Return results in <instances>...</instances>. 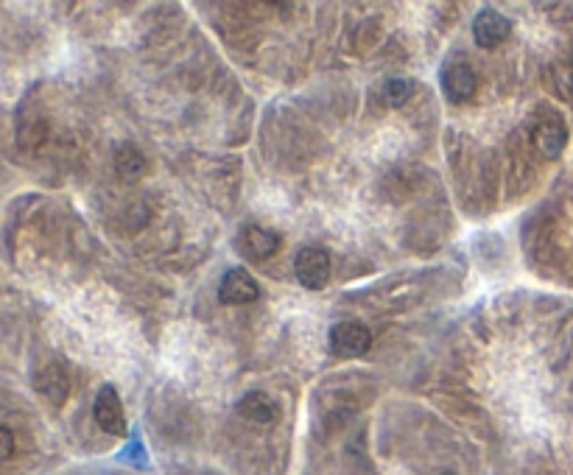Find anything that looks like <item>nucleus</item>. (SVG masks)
<instances>
[{
  "instance_id": "423d86ee",
  "label": "nucleus",
  "mask_w": 573,
  "mask_h": 475,
  "mask_svg": "<svg viewBox=\"0 0 573 475\" xmlns=\"http://www.w3.org/2000/svg\"><path fill=\"white\" fill-rule=\"evenodd\" d=\"M478 79L476 70L464 62H456L451 68L442 70V95L451 101V104H467L473 95H476Z\"/></svg>"
},
{
  "instance_id": "9d476101",
  "label": "nucleus",
  "mask_w": 573,
  "mask_h": 475,
  "mask_svg": "<svg viewBox=\"0 0 573 475\" xmlns=\"http://www.w3.org/2000/svg\"><path fill=\"white\" fill-rule=\"evenodd\" d=\"M34 389H37V394H40L42 400H48L51 406H62L70 394L68 372L62 367H56V364H51V367H45L42 372H37Z\"/></svg>"
},
{
  "instance_id": "dca6fc26",
  "label": "nucleus",
  "mask_w": 573,
  "mask_h": 475,
  "mask_svg": "<svg viewBox=\"0 0 573 475\" xmlns=\"http://www.w3.org/2000/svg\"><path fill=\"white\" fill-rule=\"evenodd\" d=\"M442 475H456V473H442Z\"/></svg>"
},
{
  "instance_id": "2eb2a0df",
  "label": "nucleus",
  "mask_w": 573,
  "mask_h": 475,
  "mask_svg": "<svg viewBox=\"0 0 573 475\" xmlns=\"http://www.w3.org/2000/svg\"><path fill=\"white\" fill-rule=\"evenodd\" d=\"M0 445H3V448H0V459H3V462H9L14 453V434L9 425H3V428H0Z\"/></svg>"
},
{
  "instance_id": "20e7f679",
  "label": "nucleus",
  "mask_w": 573,
  "mask_h": 475,
  "mask_svg": "<svg viewBox=\"0 0 573 475\" xmlns=\"http://www.w3.org/2000/svg\"><path fill=\"white\" fill-rule=\"evenodd\" d=\"M509 34H512V23L498 9H481L476 14V20H473V40L484 51L504 45L509 40Z\"/></svg>"
},
{
  "instance_id": "6e6552de",
  "label": "nucleus",
  "mask_w": 573,
  "mask_h": 475,
  "mask_svg": "<svg viewBox=\"0 0 573 475\" xmlns=\"http://www.w3.org/2000/svg\"><path fill=\"white\" fill-rule=\"evenodd\" d=\"M532 146L543 160H560L562 151L568 149V126L560 118L537 123L532 135Z\"/></svg>"
},
{
  "instance_id": "1a4fd4ad",
  "label": "nucleus",
  "mask_w": 573,
  "mask_h": 475,
  "mask_svg": "<svg viewBox=\"0 0 573 475\" xmlns=\"http://www.w3.org/2000/svg\"><path fill=\"white\" fill-rule=\"evenodd\" d=\"M235 411H238V417H244L246 422H255V425H274L280 420V403L266 392H246L235 403Z\"/></svg>"
},
{
  "instance_id": "9b49d317",
  "label": "nucleus",
  "mask_w": 573,
  "mask_h": 475,
  "mask_svg": "<svg viewBox=\"0 0 573 475\" xmlns=\"http://www.w3.org/2000/svg\"><path fill=\"white\" fill-rule=\"evenodd\" d=\"M115 171H118V177L123 182H137V179L143 177V171H146V157H143V151L132 146V143H123L115 149Z\"/></svg>"
},
{
  "instance_id": "f03ea898",
  "label": "nucleus",
  "mask_w": 573,
  "mask_h": 475,
  "mask_svg": "<svg viewBox=\"0 0 573 475\" xmlns=\"http://www.w3.org/2000/svg\"><path fill=\"white\" fill-rule=\"evenodd\" d=\"M280 246H283V238L274 230H263L258 224L244 227V230L238 232V238H235L238 255L252 260V263H263V260L274 258L280 252Z\"/></svg>"
},
{
  "instance_id": "4468645a",
  "label": "nucleus",
  "mask_w": 573,
  "mask_h": 475,
  "mask_svg": "<svg viewBox=\"0 0 573 475\" xmlns=\"http://www.w3.org/2000/svg\"><path fill=\"white\" fill-rule=\"evenodd\" d=\"M557 93H560L562 98H571L573 101V65L560 68V76H557Z\"/></svg>"
},
{
  "instance_id": "ddd939ff",
  "label": "nucleus",
  "mask_w": 573,
  "mask_h": 475,
  "mask_svg": "<svg viewBox=\"0 0 573 475\" xmlns=\"http://www.w3.org/2000/svg\"><path fill=\"white\" fill-rule=\"evenodd\" d=\"M121 462H129V464H137V467H149V459H146V450H143V442L140 439H132L129 442V448L123 450L121 453Z\"/></svg>"
},
{
  "instance_id": "f8f14e48",
  "label": "nucleus",
  "mask_w": 573,
  "mask_h": 475,
  "mask_svg": "<svg viewBox=\"0 0 573 475\" xmlns=\"http://www.w3.org/2000/svg\"><path fill=\"white\" fill-rule=\"evenodd\" d=\"M411 95H414L411 79H400V76H397V79H389V82H386V98H389L392 107H403Z\"/></svg>"
},
{
  "instance_id": "7ed1b4c3",
  "label": "nucleus",
  "mask_w": 573,
  "mask_h": 475,
  "mask_svg": "<svg viewBox=\"0 0 573 475\" xmlns=\"http://www.w3.org/2000/svg\"><path fill=\"white\" fill-rule=\"evenodd\" d=\"M330 353L339 358H358L372 347V333L361 322H339L328 333Z\"/></svg>"
},
{
  "instance_id": "0eeeda50",
  "label": "nucleus",
  "mask_w": 573,
  "mask_h": 475,
  "mask_svg": "<svg viewBox=\"0 0 573 475\" xmlns=\"http://www.w3.org/2000/svg\"><path fill=\"white\" fill-rule=\"evenodd\" d=\"M260 297V285L246 269H230L221 277L219 299L224 305H249Z\"/></svg>"
},
{
  "instance_id": "f257e3e1",
  "label": "nucleus",
  "mask_w": 573,
  "mask_h": 475,
  "mask_svg": "<svg viewBox=\"0 0 573 475\" xmlns=\"http://www.w3.org/2000/svg\"><path fill=\"white\" fill-rule=\"evenodd\" d=\"M294 274L308 291H322L330 280V255L322 246H305L294 258Z\"/></svg>"
},
{
  "instance_id": "39448f33",
  "label": "nucleus",
  "mask_w": 573,
  "mask_h": 475,
  "mask_svg": "<svg viewBox=\"0 0 573 475\" xmlns=\"http://www.w3.org/2000/svg\"><path fill=\"white\" fill-rule=\"evenodd\" d=\"M93 417H96L98 428L110 436H123L126 434V411L118 392L112 386H104L96 394V403H93Z\"/></svg>"
}]
</instances>
